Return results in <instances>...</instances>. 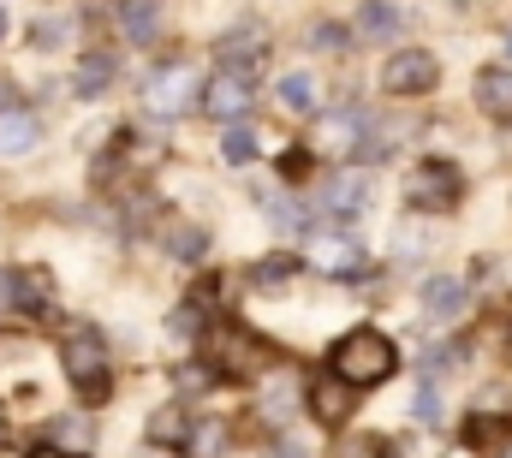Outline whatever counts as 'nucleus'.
<instances>
[{
  "label": "nucleus",
  "mask_w": 512,
  "mask_h": 458,
  "mask_svg": "<svg viewBox=\"0 0 512 458\" xmlns=\"http://www.w3.org/2000/svg\"><path fill=\"white\" fill-rule=\"evenodd\" d=\"M114 78H120V60H114V54H84L78 72H72V90H78V96H108Z\"/></svg>",
  "instance_id": "obj_15"
},
{
  "label": "nucleus",
  "mask_w": 512,
  "mask_h": 458,
  "mask_svg": "<svg viewBox=\"0 0 512 458\" xmlns=\"http://www.w3.org/2000/svg\"><path fill=\"white\" fill-rule=\"evenodd\" d=\"M215 375H221L215 363H209V369H203V363H185V369H179V387H209Z\"/></svg>",
  "instance_id": "obj_30"
},
{
  "label": "nucleus",
  "mask_w": 512,
  "mask_h": 458,
  "mask_svg": "<svg viewBox=\"0 0 512 458\" xmlns=\"http://www.w3.org/2000/svg\"><path fill=\"white\" fill-rule=\"evenodd\" d=\"M0 30H6V12H0Z\"/></svg>",
  "instance_id": "obj_36"
},
{
  "label": "nucleus",
  "mask_w": 512,
  "mask_h": 458,
  "mask_svg": "<svg viewBox=\"0 0 512 458\" xmlns=\"http://www.w3.org/2000/svg\"><path fill=\"white\" fill-rule=\"evenodd\" d=\"M304 262L316 274H334V280H352V274H370L364 250L352 244V232H310L304 238Z\"/></svg>",
  "instance_id": "obj_4"
},
{
  "label": "nucleus",
  "mask_w": 512,
  "mask_h": 458,
  "mask_svg": "<svg viewBox=\"0 0 512 458\" xmlns=\"http://www.w3.org/2000/svg\"><path fill=\"white\" fill-rule=\"evenodd\" d=\"M143 102H149V108H161V114H179V108L203 102V84H197V72H191V66H161V72H149Z\"/></svg>",
  "instance_id": "obj_7"
},
{
  "label": "nucleus",
  "mask_w": 512,
  "mask_h": 458,
  "mask_svg": "<svg viewBox=\"0 0 512 458\" xmlns=\"http://www.w3.org/2000/svg\"><path fill=\"white\" fill-rule=\"evenodd\" d=\"M316 48H334V54H340V48H352V36H346L340 24H316Z\"/></svg>",
  "instance_id": "obj_29"
},
{
  "label": "nucleus",
  "mask_w": 512,
  "mask_h": 458,
  "mask_svg": "<svg viewBox=\"0 0 512 458\" xmlns=\"http://www.w3.org/2000/svg\"><path fill=\"white\" fill-rule=\"evenodd\" d=\"M60 363H66V381L78 387L84 405H102V399L114 393V357H108V340H102L90 322L66 328V340H60Z\"/></svg>",
  "instance_id": "obj_1"
},
{
  "label": "nucleus",
  "mask_w": 512,
  "mask_h": 458,
  "mask_svg": "<svg viewBox=\"0 0 512 458\" xmlns=\"http://www.w3.org/2000/svg\"><path fill=\"white\" fill-rule=\"evenodd\" d=\"M423 316H429L435 328L459 322V316H465V286H459V280H447V274L423 280Z\"/></svg>",
  "instance_id": "obj_11"
},
{
  "label": "nucleus",
  "mask_w": 512,
  "mask_h": 458,
  "mask_svg": "<svg viewBox=\"0 0 512 458\" xmlns=\"http://www.w3.org/2000/svg\"><path fill=\"white\" fill-rule=\"evenodd\" d=\"M471 96H477V108H483L489 119H501V125H507V119H512V66H483Z\"/></svg>",
  "instance_id": "obj_12"
},
{
  "label": "nucleus",
  "mask_w": 512,
  "mask_h": 458,
  "mask_svg": "<svg viewBox=\"0 0 512 458\" xmlns=\"http://www.w3.org/2000/svg\"><path fill=\"white\" fill-rule=\"evenodd\" d=\"M376 197V185H370V173H334L322 191H316V203L328 209V215H358L364 203Z\"/></svg>",
  "instance_id": "obj_10"
},
{
  "label": "nucleus",
  "mask_w": 512,
  "mask_h": 458,
  "mask_svg": "<svg viewBox=\"0 0 512 458\" xmlns=\"http://www.w3.org/2000/svg\"><path fill=\"white\" fill-rule=\"evenodd\" d=\"M292 274H298V262H292V256H262V262L251 268L256 292H286V286H292Z\"/></svg>",
  "instance_id": "obj_19"
},
{
  "label": "nucleus",
  "mask_w": 512,
  "mask_h": 458,
  "mask_svg": "<svg viewBox=\"0 0 512 458\" xmlns=\"http://www.w3.org/2000/svg\"><path fill=\"white\" fill-rule=\"evenodd\" d=\"M18 274V298H12V310L18 316H48V304H54V280H48V268H12Z\"/></svg>",
  "instance_id": "obj_13"
},
{
  "label": "nucleus",
  "mask_w": 512,
  "mask_h": 458,
  "mask_svg": "<svg viewBox=\"0 0 512 458\" xmlns=\"http://www.w3.org/2000/svg\"><path fill=\"white\" fill-rule=\"evenodd\" d=\"M507 48H512V30H507Z\"/></svg>",
  "instance_id": "obj_38"
},
{
  "label": "nucleus",
  "mask_w": 512,
  "mask_h": 458,
  "mask_svg": "<svg viewBox=\"0 0 512 458\" xmlns=\"http://www.w3.org/2000/svg\"><path fill=\"white\" fill-rule=\"evenodd\" d=\"M256 203H262L268 227H280V232H298V227H304V221H298V209H292V203H286L280 191H268V185H262V191H256Z\"/></svg>",
  "instance_id": "obj_22"
},
{
  "label": "nucleus",
  "mask_w": 512,
  "mask_h": 458,
  "mask_svg": "<svg viewBox=\"0 0 512 458\" xmlns=\"http://www.w3.org/2000/svg\"><path fill=\"white\" fill-rule=\"evenodd\" d=\"M167 250L185 256V262H197V256H209V232L203 227H173L167 232Z\"/></svg>",
  "instance_id": "obj_24"
},
{
  "label": "nucleus",
  "mask_w": 512,
  "mask_h": 458,
  "mask_svg": "<svg viewBox=\"0 0 512 458\" xmlns=\"http://www.w3.org/2000/svg\"><path fill=\"white\" fill-rule=\"evenodd\" d=\"M304 167H310V149H286L280 173H286V179H304Z\"/></svg>",
  "instance_id": "obj_31"
},
{
  "label": "nucleus",
  "mask_w": 512,
  "mask_h": 458,
  "mask_svg": "<svg viewBox=\"0 0 512 458\" xmlns=\"http://www.w3.org/2000/svg\"><path fill=\"white\" fill-rule=\"evenodd\" d=\"M215 60H221L227 72H245V66H262V60H268V42H262V36H227V42L215 48ZM245 78H251V72H245Z\"/></svg>",
  "instance_id": "obj_16"
},
{
  "label": "nucleus",
  "mask_w": 512,
  "mask_h": 458,
  "mask_svg": "<svg viewBox=\"0 0 512 458\" xmlns=\"http://www.w3.org/2000/svg\"><path fill=\"white\" fill-rule=\"evenodd\" d=\"M0 429H6V411H0Z\"/></svg>",
  "instance_id": "obj_37"
},
{
  "label": "nucleus",
  "mask_w": 512,
  "mask_h": 458,
  "mask_svg": "<svg viewBox=\"0 0 512 458\" xmlns=\"http://www.w3.org/2000/svg\"><path fill=\"white\" fill-rule=\"evenodd\" d=\"M370 131V114H322L316 119V155H334V161H352V155H364V137Z\"/></svg>",
  "instance_id": "obj_6"
},
{
  "label": "nucleus",
  "mask_w": 512,
  "mask_h": 458,
  "mask_svg": "<svg viewBox=\"0 0 512 458\" xmlns=\"http://www.w3.org/2000/svg\"><path fill=\"white\" fill-rule=\"evenodd\" d=\"M120 24H126V36L131 42H155L161 36V6H143V0H126L120 12H114Z\"/></svg>",
  "instance_id": "obj_17"
},
{
  "label": "nucleus",
  "mask_w": 512,
  "mask_h": 458,
  "mask_svg": "<svg viewBox=\"0 0 512 458\" xmlns=\"http://www.w3.org/2000/svg\"><path fill=\"white\" fill-rule=\"evenodd\" d=\"M352 393H358V387H346L334 369L316 375V381H310V417H316L322 429H340V423L352 417Z\"/></svg>",
  "instance_id": "obj_9"
},
{
  "label": "nucleus",
  "mask_w": 512,
  "mask_h": 458,
  "mask_svg": "<svg viewBox=\"0 0 512 458\" xmlns=\"http://www.w3.org/2000/svg\"><path fill=\"white\" fill-rule=\"evenodd\" d=\"M191 435V423H185V411L179 405H161V411H149V441H167V447H179Z\"/></svg>",
  "instance_id": "obj_20"
},
{
  "label": "nucleus",
  "mask_w": 512,
  "mask_h": 458,
  "mask_svg": "<svg viewBox=\"0 0 512 458\" xmlns=\"http://www.w3.org/2000/svg\"><path fill=\"white\" fill-rule=\"evenodd\" d=\"M387 453H393V458H435V453H429V435H393V441H387Z\"/></svg>",
  "instance_id": "obj_28"
},
{
  "label": "nucleus",
  "mask_w": 512,
  "mask_h": 458,
  "mask_svg": "<svg viewBox=\"0 0 512 458\" xmlns=\"http://www.w3.org/2000/svg\"><path fill=\"white\" fill-rule=\"evenodd\" d=\"M358 24H364V36H393L405 24V12L399 6H358Z\"/></svg>",
  "instance_id": "obj_23"
},
{
  "label": "nucleus",
  "mask_w": 512,
  "mask_h": 458,
  "mask_svg": "<svg viewBox=\"0 0 512 458\" xmlns=\"http://www.w3.org/2000/svg\"><path fill=\"white\" fill-rule=\"evenodd\" d=\"M221 155H227V161H251V155H256V131H251V125H227Z\"/></svg>",
  "instance_id": "obj_25"
},
{
  "label": "nucleus",
  "mask_w": 512,
  "mask_h": 458,
  "mask_svg": "<svg viewBox=\"0 0 512 458\" xmlns=\"http://www.w3.org/2000/svg\"><path fill=\"white\" fill-rule=\"evenodd\" d=\"M54 441H60L66 453H84V441H90V423H84V417H72V423H54Z\"/></svg>",
  "instance_id": "obj_27"
},
{
  "label": "nucleus",
  "mask_w": 512,
  "mask_h": 458,
  "mask_svg": "<svg viewBox=\"0 0 512 458\" xmlns=\"http://www.w3.org/2000/svg\"><path fill=\"white\" fill-rule=\"evenodd\" d=\"M30 458H84V453H66V447H36Z\"/></svg>",
  "instance_id": "obj_34"
},
{
  "label": "nucleus",
  "mask_w": 512,
  "mask_h": 458,
  "mask_svg": "<svg viewBox=\"0 0 512 458\" xmlns=\"http://www.w3.org/2000/svg\"><path fill=\"white\" fill-rule=\"evenodd\" d=\"M292 405H298V375H274V381H262V411H268L274 423H286Z\"/></svg>",
  "instance_id": "obj_18"
},
{
  "label": "nucleus",
  "mask_w": 512,
  "mask_h": 458,
  "mask_svg": "<svg viewBox=\"0 0 512 458\" xmlns=\"http://www.w3.org/2000/svg\"><path fill=\"white\" fill-rule=\"evenodd\" d=\"M328 363H334V375L346 387H376V381H387L399 369V351H393V340L382 328H352L346 340H334Z\"/></svg>",
  "instance_id": "obj_2"
},
{
  "label": "nucleus",
  "mask_w": 512,
  "mask_h": 458,
  "mask_svg": "<svg viewBox=\"0 0 512 458\" xmlns=\"http://www.w3.org/2000/svg\"><path fill=\"white\" fill-rule=\"evenodd\" d=\"M465 197V173L453 161H423L417 173H405V203L417 215H447Z\"/></svg>",
  "instance_id": "obj_3"
},
{
  "label": "nucleus",
  "mask_w": 512,
  "mask_h": 458,
  "mask_svg": "<svg viewBox=\"0 0 512 458\" xmlns=\"http://www.w3.org/2000/svg\"><path fill=\"white\" fill-rule=\"evenodd\" d=\"M42 143V125H36V114H0V161H18V155H30Z\"/></svg>",
  "instance_id": "obj_14"
},
{
  "label": "nucleus",
  "mask_w": 512,
  "mask_h": 458,
  "mask_svg": "<svg viewBox=\"0 0 512 458\" xmlns=\"http://www.w3.org/2000/svg\"><path fill=\"white\" fill-rule=\"evenodd\" d=\"M280 102H286L292 114H310V108H316V78H310V72H286V78H280Z\"/></svg>",
  "instance_id": "obj_21"
},
{
  "label": "nucleus",
  "mask_w": 512,
  "mask_h": 458,
  "mask_svg": "<svg viewBox=\"0 0 512 458\" xmlns=\"http://www.w3.org/2000/svg\"><path fill=\"white\" fill-rule=\"evenodd\" d=\"M60 42V24H36V48H54Z\"/></svg>",
  "instance_id": "obj_33"
},
{
  "label": "nucleus",
  "mask_w": 512,
  "mask_h": 458,
  "mask_svg": "<svg viewBox=\"0 0 512 458\" xmlns=\"http://www.w3.org/2000/svg\"><path fill=\"white\" fill-rule=\"evenodd\" d=\"M453 363H459V345H435L429 351V369H453Z\"/></svg>",
  "instance_id": "obj_32"
},
{
  "label": "nucleus",
  "mask_w": 512,
  "mask_h": 458,
  "mask_svg": "<svg viewBox=\"0 0 512 458\" xmlns=\"http://www.w3.org/2000/svg\"><path fill=\"white\" fill-rule=\"evenodd\" d=\"M203 108H209V119L239 125V119L256 108V84L245 78V72H215V78H209V90H203Z\"/></svg>",
  "instance_id": "obj_8"
},
{
  "label": "nucleus",
  "mask_w": 512,
  "mask_h": 458,
  "mask_svg": "<svg viewBox=\"0 0 512 458\" xmlns=\"http://www.w3.org/2000/svg\"><path fill=\"white\" fill-rule=\"evenodd\" d=\"M489 458H512V429H507V447H495Z\"/></svg>",
  "instance_id": "obj_35"
},
{
  "label": "nucleus",
  "mask_w": 512,
  "mask_h": 458,
  "mask_svg": "<svg viewBox=\"0 0 512 458\" xmlns=\"http://www.w3.org/2000/svg\"><path fill=\"white\" fill-rule=\"evenodd\" d=\"M435 78H441V60H435L429 48H399V54L387 60V72H382L387 96H429Z\"/></svg>",
  "instance_id": "obj_5"
},
{
  "label": "nucleus",
  "mask_w": 512,
  "mask_h": 458,
  "mask_svg": "<svg viewBox=\"0 0 512 458\" xmlns=\"http://www.w3.org/2000/svg\"><path fill=\"white\" fill-rule=\"evenodd\" d=\"M417 417H423V429H441V417H447V411H441L435 381H423V387H417Z\"/></svg>",
  "instance_id": "obj_26"
}]
</instances>
